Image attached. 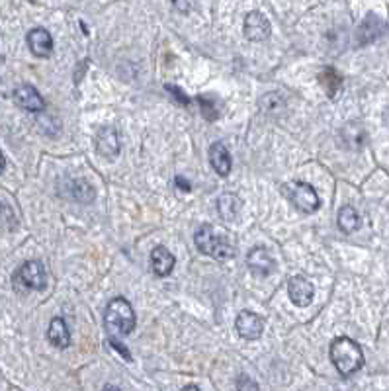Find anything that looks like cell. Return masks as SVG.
<instances>
[{"label": "cell", "instance_id": "obj_1", "mask_svg": "<svg viewBox=\"0 0 389 391\" xmlns=\"http://www.w3.org/2000/svg\"><path fill=\"white\" fill-rule=\"evenodd\" d=\"M329 354H331V362L342 376H352L364 366V354L360 344L349 337L335 338L331 342Z\"/></svg>", "mask_w": 389, "mask_h": 391}, {"label": "cell", "instance_id": "obj_2", "mask_svg": "<svg viewBox=\"0 0 389 391\" xmlns=\"http://www.w3.org/2000/svg\"><path fill=\"white\" fill-rule=\"evenodd\" d=\"M194 243L198 247V251L215 258V260H229L235 255L233 244L229 243V239L223 235V231H215L214 225L205 223L194 235Z\"/></svg>", "mask_w": 389, "mask_h": 391}, {"label": "cell", "instance_id": "obj_3", "mask_svg": "<svg viewBox=\"0 0 389 391\" xmlns=\"http://www.w3.org/2000/svg\"><path fill=\"white\" fill-rule=\"evenodd\" d=\"M104 321H106L108 331L118 335H129L135 327V313L131 303L123 297H114L108 303Z\"/></svg>", "mask_w": 389, "mask_h": 391}, {"label": "cell", "instance_id": "obj_4", "mask_svg": "<svg viewBox=\"0 0 389 391\" xmlns=\"http://www.w3.org/2000/svg\"><path fill=\"white\" fill-rule=\"evenodd\" d=\"M282 194L294 203L295 210H299L301 214H313L319 210V196L317 192L313 190L311 184L308 182H290V184H284Z\"/></svg>", "mask_w": 389, "mask_h": 391}, {"label": "cell", "instance_id": "obj_5", "mask_svg": "<svg viewBox=\"0 0 389 391\" xmlns=\"http://www.w3.org/2000/svg\"><path fill=\"white\" fill-rule=\"evenodd\" d=\"M14 283L16 288L20 286L22 290H34L41 292L47 286V274L40 260H27L14 274Z\"/></svg>", "mask_w": 389, "mask_h": 391}, {"label": "cell", "instance_id": "obj_6", "mask_svg": "<svg viewBox=\"0 0 389 391\" xmlns=\"http://www.w3.org/2000/svg\"><path fill=\"white\" fill-rule=\"evenodd\" d=\"M237 333L241 335L244 340H256V338L262 337V331H264V321L253 313V311H241L237 315Z\"/></svg>", "mask_w": 389, "mask_h": 391}, {"label": "cell", "instance_id": "obj_7", "mask_svg": "<svg viewBox=\"0 0 389 391\" xmlns=\"http://www.w3.org/2000/svg\"><path fill=\"white\" fill-rule=\"evenodd\" d=\"M244 36L249 41H264L270 38V22L262 12H249L244 18Z\"/></svg>", "mask_w": 389, "mask_h": 391}, {"label": "cell", "instance_id": "obj_8", "mask_svg": "<svg viewBox=\"0 0 389 391\" xmlns=\"http://www.w3.org/2000/svg\"><path fill=\"white\" fill-rule=\"evenodd\" d=\"M288 296L294 301L297 307H308L313 301L315 296V288L313 283L305 280L303 276H294L288 283Z\"/></svg>", "mask_w": 389, "mask_h": 391}, {"label": "cell", "instance_id": "obj_9", "mask_svg": "<svg viewBox=\"0 0 389 391\" xmlns=\"http://www.w3.org/2000/svg\"><path fill=\"white\" fill-rule=\"evenodd\" d=\"M14 102L24 108L26 112H41L45 110V100L43 96L29 84H22L14 90Z\"/></svg>", "mask_w": 389, "mask_h": 391}, {"label": "cell", "instance_id": "obj_10", "mask_svg": "<svg viewBox=\"0 0 389 391\" xmlns=\"http://www.w3.org/2000/svg\"><path fill=\"white\" fill-rule=\"evenodd\" d=\"M96 151L102 157H116L120 153V139H118V131L112 125H104L98 129L96 134Z\"/></svg>", "mask_w": 389, "mask_h": 391}, {"label": "cell", "instance_id": "obj_11", "mask_svg": "<svg viewBox=\"0 0 389 391\" xmlns=\"http://www.w3.org/2000/svg\"><path fill=\"white\" fill-rule=\"evenodd\" d=\"M247 264H249V268L253 270L256 276H268L276 268L274 258L270 257V253L264 247H255L249 253V257H247Z\"/></svg>", "mask_w": 389, "mask_h": 391}, {"label": "cell", "instance_id": "obj_12", "mask_svg": "<svg viewBox=\"0 0 389 391\" xmlns=\"http://www.w3.org/2000/svg\"><path fill=\"white\" fill-rule=\"evenodd\" d=\"M27 45L36 57H49L53 51V38L47 29L36 27L27 34Z\"/></svg>", "mask_w": 389, "mask_h": 391}, {"label": "cell", "instance_id": "obj_13", "mask_svg": "<svg viewBox=\"0 0 389 391\" xmlns=\"http://www.w3.org/2000/svg\"><path fill=\"white\" fill-rule=\"evenodd\" d=\"M151 264H153V272L164 278L175 268V257L166 247H157L151 253Z\"/></svg>", "mask_w": 389, "mask_h": 391}, {"label": "cell", "instance_id": "obj_14", "mask_svg": "<svg viewBox=\"0 0 389 391\" xmlns=\"http://www.w3.org/2000/svg\"><path fill=\"white\" fill-rule=\"evenodd\" d=\"M210 162L219 176H227L231 173V155H229L227 147L219 141L210 147Z\"/></svg>", "mask_w": 389, "mask_h": 391}, {"label": "cell", "instance_id": "obj_15", "mask_svg": "<svg viewBox=\"0 0 389 391\" xmlns=\"http://www.w3.org/2000/svg\"><path fill=\"white\" fill-rule=\"evenodd\" d=\"M47 338L53 344L55 349H67L71 344V331H68L67 323L61 317H55L49 323V331H47Z\"/></svg>", "mask_w": 389, "mask_h": 391}, {"label": "cell", "instance_id": "obj_16", "mask_svg": "<svg viewBox=\"0 0 389 391\" xmlns=\"http://www.w3.org/2000/svg\"><path fill=\"white\" fill-rule=\"evenodd\" d=\"M241 198L235 194H223L217 200V212L225 221H235L239 214H241Z\"/></svg>", "mask_w": 389, "mask_h": 391}, {"label": "cell", "instance_id": "obj_17", "mask_svg": "<svg viewBox=\"0 0 389 391\" xmlns=\"http://www.w3.org/2000/svg\"><path fill=\"white\" fill-rule=\"evenodd\" d=\"M319 82L323 84V88H325V92L329 98H336L338 92H340V88H342V77L336 73L333 67H325L319 73Z\"/></svg>", "mask_w": 389, "mask_h": 391}, {"label": "cell", "instance_id": "obj_18", "mask_svg": "<svg viewBox=\"0 0 389 391\" xmlns=\"http://www.w3.org/2000/svg\"><path fill=\"white\" fill-rule=\"evenodd\" d=\"M67 196L71 198V200H75V202L90 203L92 200H95L96 192H95V188L86 182V180H71Z\"/></svg>", "mask_w": 389, "mask_h": 391}, {"label": "cell", "instance_id": "obj_19", "mask_svg": "<svg viewBox=\"0 0 389 391\" xmlns=\"http://www.w3.org/2000/svg\"><path fill=\"white\" fill-rule=\"evenodd\" d=\"M360 225H362L360 216H358V212L352 205L340 207V212H338V227H340L342 233H354V231L360 229Z\"/></svg>", "mask_w": 389, "mask_h": 391}, {"label": "cell", "instance_id": "obj_20", "mask_svg": "<svg viewBox=\"0 0 389 391\" xmlns=\"http://www.w3.org/2000/svg\"><path fill=\"white\" fill-rule=\"evenodd\" d=\"M342 139H347V147L349 149H360L364 145V139L366 134L358 123H349L344 129H342Z\"/></svg>", "mask_w": 389, "mask_h": 391}, {"label": "cell", "instance_id": "obj_21", "mask_svg": "<svg viewBox=\"0 0 389 391\" xmlns=\"http://www.w3.org/2000/svg\"><path fill=\"white\" fill-rule=\"evenodd\" d=\"M198 104L201 106V114L208 122H215L221 116V108L214 96H198Z\"/></svg>", "mask_w": 389, "mask_h": 391}, {"label": "cell", "instance_id": "obj_22", "mask_svg": "<svg viewBox=\"0 0 389 391\" xmlns=\"http://www.w3.org/2000/svg\"><path fill=\"white\" fill-rule=\"evenodd\" d=\"M237 390L239 391H260L258 390V383H256L253 378H249L247 374H241V376L237 378Z\"/></svg>", "mask_w": 389, "mask_h": 391}, {"label": "cell", "instance_id": "obj_23", "mask_svg": "<svg viewBox=\"0 0 389 391\" xmlns=\"http://www.w3.org/2000/svg\"><path fill=\"white\" fill-rule=\"evenodd\" d=\"M166 90H168L171 94L175 96L176 100H178V102H180L182 106H190V98L186 94H184V92H182V90H180L178 86H173V84H166Z\"/></svg>", "mask_w": 389, "mask_h": 391}, {"label": "cell", "instance_id": "obj_24", "mask_svg": "<svg viewBox=\"0 0 389 391\" xmlns=\"http://www.w3.org/2000/svg\"><path fill=\"white\" fill-rule=\"evenodd\" d=\"M110 346H112V349H116V351L120 352L121 356H123V360H127V362H129V360H131V352L127 351V346H123V344H121V340H118V338H110Z\"/></svg>", "mask_w": 389, "mask_h": 391}, {"label": "cell", "instance_id": "obj_25", "mask_svg": "<svg viewBox=\"0 0 389 391\" xmlns=\"http://www.w3.org/2000/svg\"><path fill=\"white\" fill-rule=\"evenodd\" d=\"M175 184L178 186V188L182 190V192H190V190H192V184H190L186 178H182V176H176Z\"/></svg>", "mask_w": 389, "mask_h": 391}, {"label": "cell", "instance_id": "obj_26", "mask_svg": "<svg viewBox=\"0 0 389 391\" xmlns=\"http://www.w3.org/2000/svg\"><path fill=\"white\" fill-rule=\"evenodd\" d=\"M194 4H184V2H175V8H178V10H190Z\"/></svg>", "mask_w": 389, "mask_h": 391}, {"label": "cell", "instance_id": "obj_27", "mask_svg": "<svg viewBox=\"0 0 389 391\" xmlns=\"http://www.w3.org/2000/svg\"><path fill=\"white\" fill-rule=\"evenodd\" d=\"M104 391H121L118 386H112V383H108V386H104Z\"/></svg>", "mask_w": 389, "mask_h": 391}, {"label": "cell", "instance_id": "obj_28", "mask_svg": "<svg viewBox=\"0 0 389 391\" xmlns=\"http://www.w3.org/2000/svg\"><path fill=\"white\" fill-rule=\"evenodd\" d=\"M4 166H6V159H4V155L0 153V173L4 171Z\"/></svg>", "mask_w": 389, "mask_h": 391}, {"label": "cell", "instance_id": "obj_29", "mask_svg": "<svg viewBox=\"0 0 389 391\" xmlns=\"http://www.w3.org/2000/svg\"><path fill=\"white\" fill-rule=\"evenodd\" d=\"M384 122H386V125H388V127H389V108L386 110V112H384Z\"/></svg>", "mask_w": 389, "mask_h": 391}, {"label": "cell", "instance_id": "obj_30", "mask_svg": "<svg viewBox=\"0 0 389 391\" xmlns=\"http://www.w3.org/2000/svg\"><path fill=\"white\" fill-rule=\"evenodd\" d=\"M182 391H200V388H196V386H186Z\"/></svg>", "mask_w": 389, "mask_h": 391}, {"label": "cell", "instance_id": "obj_31", "mask_svg": "<svg viewBox=\"0 0 389 391\" xmlns=\"http://www.w3.org/2000/svg\"><path fill=\"white\" fill-rule=\"evenodd\" d=\"M0 210H2V205H0Z\"/></svg>", "mask_w": 389, "mask_h": 391}]
</instances>
